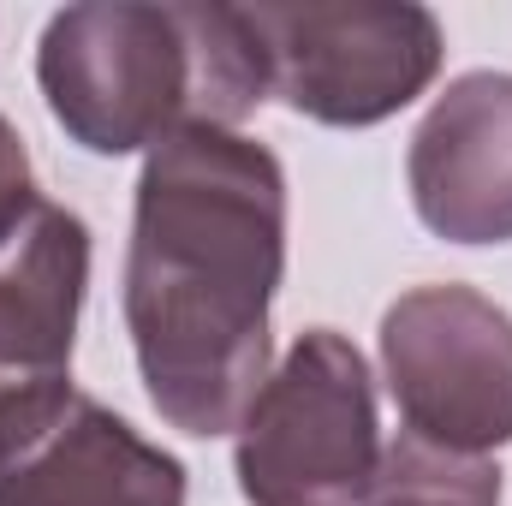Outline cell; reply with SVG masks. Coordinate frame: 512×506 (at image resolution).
I'll use <instances>...</instances> for the list:
<instances>
[{
    "label": "cell",
    "mask_w": 512,
    "mask_h": 506,
    "mask_svg": "<svg viewBox=\"0 0 512 506\" xmlns=\"http://www.w3.org/2000/svg\"><path fill=\"white\" fill-rule=\"evenodd\" d=\"M268 96L334 131H364L411 108L441 60V18L417 0H256L245 6Z\"/></svg>",
    "instance_id": "277c9868"
},
{
    "label": "cell",
    "mask_w": 512,
    "mask_h": 506,
    "mask_svg": "<svg viewBox=\"0 0 512 506\" xmlns=\"http://www.w3.org/2000/svg\"><path fill=\"white\" fill-rule=\"evenodd\" d=\"M364 506H501V465L399 435L393 447H382V477Z\"/></svg>",
    "instance_id": "9c48e42d"
},
{
    "label": "cell",
    "mask_w": 512,
    "mask_h": 506,
    "mask_svg": "<svg viewBox=\"0 0 512 506\" xmlns=\"http://www.w3.org/2000/svg\"><path fill=\"white\" fill-rule=\"evenodd\" d=\"M36 203L42 197H36V179H30V149H24L18 126L0 114V245L24 227V215Z\"/></svg>",
    "instance_id": "30bf717a"
},
{
    "label": "cell",
    "mask_w": 512,
    "mask_h": 506,
    "mask_svg": "<svg viewBox=\"0 0 512 506\" xmlns=\"http://www.w3.org/2000/svg\"><path fill=\"white\" fill-rule=\"evenodd\" d=\"M382 381L411 441L489 459L512 441V316L477 286H411L382 316Z\"/></svg>",
    "instance_id": "5b68a950"
},
{
    "label": "cell",
    "mask_w": 512,
    "mask_h": 506,
    "mask_svg": "<svg viewBox=\"0 0 512 506\" xmlns=\"http://www.w3.org/2000/svg\"><path fill=\"white\" fill-rule=\"evenodd\" d=\"M36 84L78 149L149 155L185 126L239 131L268 96V66L245 6L78 0L48 18Z\"/></svg>",
    "instance_id": "7a4b0ae2"
},
{
    "label": "cell",
    "mask_w": 512,
    "mask_h": 506,
    "mask_svg": "<svg viewBox=\"0 0 512 506\" xmlns=\"http://www.w3.org/2000/svg\"><path fill=\"white\" fill-rule=\"evenodd\" d=\"M185 495V465L90 393L0 459V506H185Z\"/></svg>",
    "instance_id": "ba28073f"
},
{
    "label": "cell",
    "mask_w": 512,
    "mask_h": 506,
    "mask_svg": "<svg viewBox=\"0 0 512 506\" xmlns=\"http://www.w3.org/2000/svg\"><path fill=\"white\" fill-rule=\"evenodd\" d=\"M286 274V167L245 131L185 126L143 155L126 251V334L149 405L215 441L268 381Z\"/></svg>",
    "instance_id": "6da1fadb"
},
{
    "label": "cell",
    "mask_w": 512,
    "mask_h": 506,
    "mask_svg": "<svg viewBox=\"0 0 512 506\" xmlns=\"http://www.w3.org/2000/svg\"><path fill=\"white\" fill-rule=\"evenodd\" d=\"M90 292V227L36 203L0 245V459L30 447L72 405V346Z\"/></svg>",
    "instance_id": "8992f818"
},
{
    "label": "cell",
    "mask_w": 512,
    "mask_h": 506,
    "mask_svg": "<svg viewBox=\"0 0 512 506\" xmlns=\"http://www.w3.org/2000/svg\"><path fill=\"white\" fill-rule=\"evenodd\" d=\"M233 435L239 495L251 506H364L382 477L364 352L334 328H304Z\"/></svg>",
    "instance_id": "3957f363"
},
{
    "label": "cell",
    "mask_w": 512,
    "mask_h": 506,
    "mask_svg": "<svg viewBox=\"0 0 512 506\" xmlns=\"http://www.w3.org/2000/svg\"><path fill=\"white\" fill-rule=\"evenodd\" d=\"M417 221L447 245H512V72L453 78L405 149Z\"/></svg>",
    "instance_id": "52a82bcc"
}]
</instances>
